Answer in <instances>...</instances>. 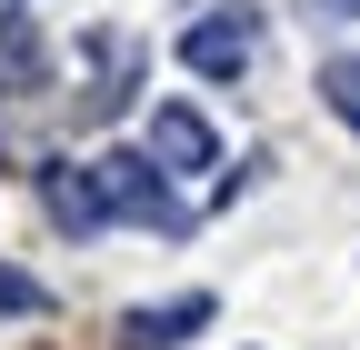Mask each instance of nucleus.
<instances>
[{
	"label": "nucleus",
	"mask_w": 360,
	"mask_h": 350,
	"mask_svg": "<svg viewBox=\"0 0 360 350\" xmlns=\"http://www.w3.org/2000/svg\"><path fill=\"white\" fill-rule=\"evenodd\" d=\"M200 320H210V300H200V290H191V300H150V311H130V320H120V350H180Z\"/></svg>",
	"instance_id": "nucleus-4"
},
{
	"label": "nucleus",
	"mask_w": 360,
	"mask_h": 350,
	"mask_svg": "<svg viewBox=\"0 0 360 350\" xmlns=\"http://www.w3.org/2000/svg\"><path fill=\"white\" fill-rule=\"evenodd\" d=\"M40 200H51V221L60 231H101V190H90V170H40Z\"/></svg>",
	"instance_id": "nucleus-5"
},
{
	"label": "nucleus",
	"mask_w": 360,
	"mask_h": 350,
	"mask_svg": "<svg viewBox=\"0 0 360 350\" xmlns=\"http://www.w3.org/2000/svg\"><path fill=\"white\" fill-rule=\"evenodd\" d=\"M210 160H220L210 120L180 110V101H160V110H150V170H210Z\"/></svg>",
	"instance_id": "nucleus-3"
},
{
	"label": "nucleus",
	"mask_w": 360,
	"mask_h": 350,
	"mask_svg": "<svg viewBox=\"0 0 360 350\" xmlns=\"http://www.w3.org/2000/svg\"><path fill=\"white\" fill-rule=\"evenodd\" d=\"M20 311H40V280L30 271H0V320H20Z\"/></svg>",
	"instance_id": "nucleus-7"
},
{
	"label": "nucleus",
	"mask_w": 360,
	"mask_h": 350,
	"mask_svg": "<svg viewBox=\"0 0 360 350\" xmlns=\"http://www.w3.org/2000/svg\"><path fill=\"white\" fill-rule=\"evenodd\" d=\"M90 190H101V221H150V231L191 221V210L170 200V181L150 170V150H101V160H90Z\"/></svg>",
	"instance_id": "nucleus-1"
},
{
	"label": "nucleus",
	"mask_w": 360,
	"mask_h": 350,
	"mask_svg": "<svg viewBox=\"0 0 360 350\" xmlns=\"http://www.w3.org/2000/svg\"><path fill=\"white\" fill-rule=\"evenodd\" d=\"M250 51H260V11H240V0H220L210 20H191V30H180V60H191L200 80L250 70Z\"/></svg>",
	"instance_id": "nucleus-2"
},
{
	"label": "nucleus",
	"mask_w": 360,
	"mask_h": 350,
	"mask_svg": "<svg viewBox=\"0 0 360 350\" xmlns=\"http://www.w3.org/2000/svg\"><path fill=\"white\" fill-rule=\"evenodd\" d=\"M321 101H330V110L360 130V60H330V70H321Z\"/></svg>",
	"instance_id": "nucleus-6"
}]
</instances>
